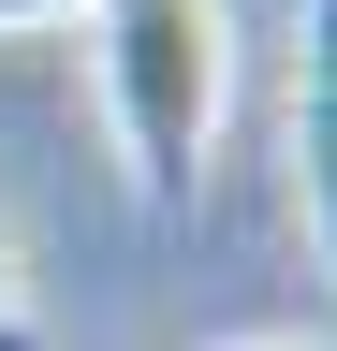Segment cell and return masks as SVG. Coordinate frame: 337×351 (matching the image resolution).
Instances as JSON below:
<instances>
[{"label":"cell","mask_w":337,"mask_h":351,"mask_svg":"<svg viewBox=\"0 0 337 351\" xmlns=\"http://www.w3.org/2000/svg\"><path fill=\"white\" fill-rule=\"evenodd\" d=\"M30 15H89V0H0V29H30Z\"/></svg>","instance_id":"4"},{"label":"cell","mask_w":337,"mask_h":351,"mask_svg":"<svg viewBox=\"0 0 337 351\" xmlns=\"http://www.w3.org/2000/svg\"><path fill=\"white\" fill-rule=\"evenodd\" d=\"M0 351H30V263H15V234H0Z\"/></svg>","instance_id":"3"},{"label":"cell","mask_w":337,"mask_h":351,"mask_svg":"<svg viewBox=\"0 0 337 351\" xmlns=\"http://www.w3.org/2000/svg\"><path fill=\"white\" fill-rule=\"evenodd\" d=\"M89 73H103V132H117L132 205L176 219L191 176H205V147H220V103H235L220 0H89Z\"/></svg>","instance_id":"1"},{"label":"cell","mask_w":337,"mask_h":351,"mask_svg":"<svg viewBox=\"0 0 337 351\" xmlns=\"http://www.w3.org/2000/svg\"><path fill=\"white\" fill-rule=\"evenodd\" d=\"M235 351H308V337H235Z\"/></svg>","instance_id":"5"},{"label":"cell","mask_w":337,"mask_h":351,"mask_svg":"<svg viewBox=\"0 0 337 351\" xmlns=\"http://www.w3.org/2000/svg\"><path fill=\"white\" fill-rule=\"evenodd\" d=\"M293 205L337 263V0H308V44H293Z\"/></svg>","instance_id":"2"}]
</instances>
